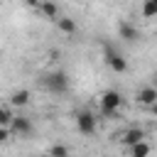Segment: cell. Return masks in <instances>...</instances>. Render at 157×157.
I'll return each mask as SVG.
<instances>
[{
  "instance_id": "obj_1",
  "label": "cell",
  "mask_w": 157,
  "mask_h": 157,
  "mask_svg": "<svg viewBox=\"0 0 157 157\" xmlns=\"http://www.w3.org/2000/svg\"><path fill=\"white\" fill-rule=\"evenodd\" d=\"M42 83H44V88L47 91H52V93H66L69 91V76H66V71H49L44 78H42Z\"/></svg>"
},
{
  "instance_id": "obj_2",
  "label": "cell",
  "mask_w": 157,
  "mask_h": 157,
  "mask_svg": "<svg viewBox=\"0 0 157 157\" xmlns=\"http://www.w3.org/2000/svg\"><path fill=\"white\" fill-rule=\"evenodd\" d=\"M120 105H123V96H120V91L110 88V91H103V93H101V113H103V115H108V118L115 115Z\"/></svg>"
},
{
  "instance_id": "obj_3",
  "label": "cell",
  "mask_w": 157,
  "mask_h": 157,
  "mask_svg": "<svg viewBox=\"0 0 157 157\" xmlns=\"http://www.w3.org/2000/svg\"><path fill=\"white\" fill-rule=\"evenodd\" d=\"M103 56H105V64H108L115 74H125V71H128V61H125V56H123L120 52H115L108 42H103Z\"/></svg>"
},
{
  "instance_id": "obj_4",
  "label": "cell",
  "mask_w": 157,
  "mask_h": 157,
  "mask_svg": "<svg viewBox=\"0 0 157 157\" xmlns=\"http://www.w3.org/2000/svg\"><path fill=\"white\" fill-rule=\"evenodd\" d=\"M96 125H98V118L91 113V110H81L76 115V130L81 135H93L96 132Z\"/></svg>"
},
{
  "instance_id": "obj_5",
  "label": "cell",
  "mask_w": 157,
  "mask_h": 157,
  "mask_svg": "<svg viewBox=\"0 0 157 157\" xmlns=\"http://www.w3.org/2000/svg\"><path fill=\"white\" fill-rule=\"evenodd\" d=\"M118 37H120L123 42H130V44H132V42H140V39H142V32H140L135 25H130V22L123 20V22H118Z\"/></svg>"
},
{
  "instance_id": "obj_6",
  "label": "cell",
  "mask_w": 157,
  "mask_h": 157,
  "mask_svg": "<svg viewBox=\"0 0 157 157\" xmlns=\"http://www.w3.org/2000/svg\"><path fill=\"white\" fill-rule=\"evenodd\" d=\"M10 130L15 132V135H20V137H27V135H32V120L29 118H25V115H12V120H10Z\"/></svg>"
},
{
  "instance_id": "obj_7",
  "label": "cell",
  "mask_w": 157,
  "mask_h": 157,
  "mask_svg": "<svg viewBox=\"0 0 157 157\" xmlns=\"http://www.w3.org/2000/svg\"><path fill=\"white\" fill-rule=\"evenodd\" d=\"M137 103L140 105H155L157 103V88L155 86H145V88H140L137 91Z\"/></svg>"
},
{
  "instance_id": "obj_8",
  "label": "cell",
  "mask_w": 157,
  "mask_h": 157,
  "mask_svg": "<svg viewBox=\"0 0 157 157\" xmlns=\"http://www.w3.org/2000/svg\"><path fill=\"white\" fill-rule=\"evenodd\" d=\"M29 98H32V93H29L27 88H22V91H15V93L10 96V105H15V108H25V105L29 103Z\"/></svg>"
},
{
  "instance_id": "obj_9",
  "label": "cell",
  "mask_w": 157,
  "mask_h": 157,
  "mask_svg": "<svg viewBox=\"0 0 157 157\" xmlns=\"http://www.w3.org/2000/svg\"><path fill=\"white\" fill-rule=\"evenodd\" d=\"M37 10H42V15H44V17H49V20H56V17H59V5H56V2H52V0H42Z\"/></svg>"
},
{
  "instance_id": "obj_10",
  "label": "cell",
  "mask_w": 157,
  "mask_h": 157,
  "mask_svg": "<svg viewBox=\"0 0 157 157\" xmlns=\"http://www.w3.org/2000/svg\"><path fill=\"white\" fill-rule=\"evenodd\" d=\"M145 137V132L140 130V128H130V130H125L123 135H120V142L123 145H135L137 140H142Z\"/></svg>"
},
{
  "instance_id": "obj_11",
  "label": "cell",
  "mask_w": 157,
  "mask_h": 157,
  "mask_svg": "<svg viewBox=\"0 0 157 157\" xmlns=\"http://www.w3.org/2000/svg\"><path fill=\"white\" fill-rule=\"evenodd\" d=\"M54 22H56L59 32H64V34H74V32H76V22H74L71 17H61V15H59Z\"/></svg>"
},
{
  "instance_id": "obj_12",
  "label": "cell",
  "mask_w": 157,
  "mask_h": 157,
  "mask_svg": "<svg viewBox=\"0 0 157 157\" xmlns=\"http://www.w3.org/2000/svg\"><path fill=\"white\" fill-rule=\"evenodd\" d=\"M130 152H132L135 157H145V155H150V145L142 142V140H137L135 145H130Z\"/></svg>"
},
{
  "instance_id": "obj_13",
  "label": "cell",
  "mask_w": 157,
  "mask_h": 157,
  "mask_svg": "<svg viewBox=\"0 0 157 157\" xmlns=\"http://www.w3.org/2000/svg\"><path fill=\"white\" fill-rule=\"evenodd\" d=\"M157 15V0H145V5H142V17H155Z\"/></svg>"
},
{
  "instance_id": "obj_14",
  "label": "cell",
  "mask_w": 157,
  "mask_h": 157,
  "mask_svg": "<svg viewBox=\"0 0 157 157\" xmlns=\"http://www.w3.org/2000/svg\"><path fill=\"white\" fill-rule=\"evenodd\" d=\"M10 120H12L10 108H7V105H0V125H10Z\"/></svg>"
},
{
  "instance_id": "obj_15",
  "label": "cell",
  "mask_w": 157,
  "mask_h": 157,
  "mask_svg": "<svg viewBox=\"0 0 157 157\" xmlns=\"http://www.w3.org/2000/svg\"><path fill=\"white\" fill-rule=\"evenodd\" d=\"M10 135H12L10 125H0V142H7V140H10Z\"/></svg>"
},
{
  "instance_id": "obj_16",
  "label": "cell",
  "mask_w": 157,
  "mask_h": 157,
  "mask_svg": "<svg viewBox=\"0 0 157 157\" xmlns=\"http://www.w3.org/2000/svg\"><path fill=\"white\" fill-rule=\"evenodd\" d=\"M49 155H69V150L64 145H54V147H49Z\"/></svg>"
},
{
  "instance_id": "obj_17",
  "label": "cell",
  "mask_w": 157,
  "mask_h": 157,
  "mask_svg": "<svg viewBox=\"0 0 157 157\" xmlns=\"http://www.w3.org/2000/svg\"><path fill=\"white\" fill-rule=\"evenodd\" d=\"M22 2H25V5H27V7H34V10H37V7H39V2H42V0H22Z\"/></svg>"
}]
</instances>
